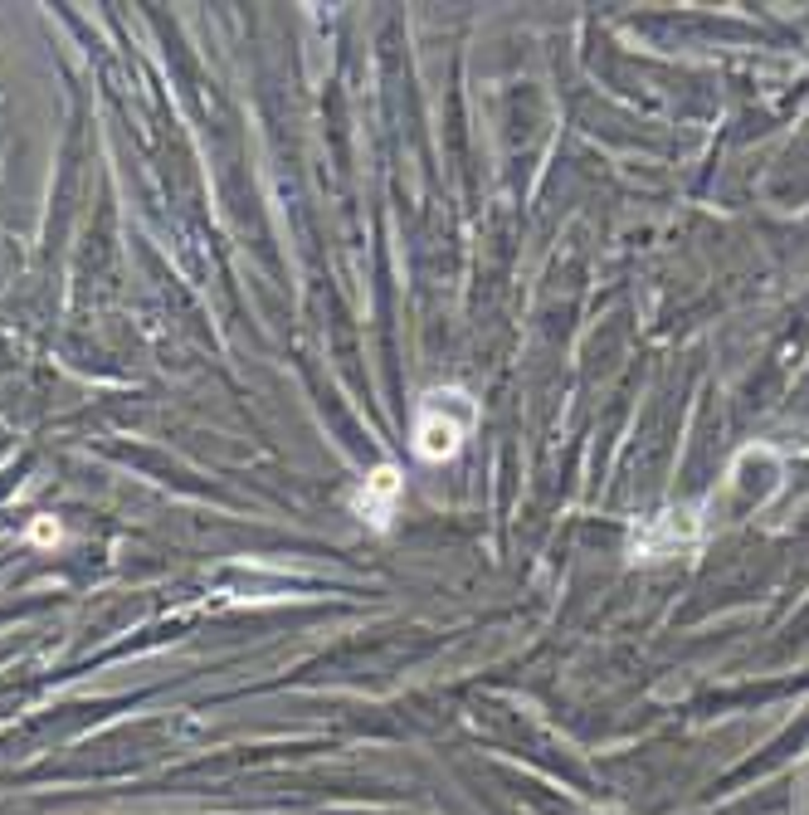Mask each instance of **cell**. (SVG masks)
<instances>
[{
  "label": "cell",
  "mask_w": 809,
  "mask_h": 815,
  "mask_svg": "<svg viewBox=\"0 0 809 815\" xmlns=\"http://www.w3.org/2000/svg\"><path fill=\"white\" fill-rule=\"evenodd\" d=\"M459 401H463V391H434V396H424L420 420H415V450L424 459H444V454L459 450L463 430H469V420H473V415H463V420L449 415Z\"/></svg>",
  "instance_id": "1"
},
{
  "label": "cell",
  "mask_w": 809,
  "mask_h": 815,
  "mask_svg": "<svg viewBox=\"0 0 809 815\" xmlns=\"http://www.w3.org/2000/svg\"><path fill=\"white\" fill-rule=\"evenodd\" d=\"M395 498H400V474H395V469H376L371 479H366L361 498H356V508L371 518V527H386L395 518Z\"/></svg>",
  "instance_id": "2"
}]
</instances>
